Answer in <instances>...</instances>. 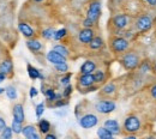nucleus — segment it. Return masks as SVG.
I'll return each instance as SVG.
<instances>
[{"mask_svg":"<svg viewBox=\"0 0 156 139\" xmlns=\"http://www.w3.org/2000/svg\"><path fill=\"white\" fill-rule=\"evenodd\" d=\"M119 61H120V64H121V66L124 67L125 71L133 72V71L138 70V66L142 61V58L136 50L129 49L124 54L119 55Z\"/></svg>","mask_w":156,"mask_h":139,"instance_id":"obj_1","label":"nucleus"},{"mask_svg":"<svg viewBox=\"0 0 156 139\" xmlns=\"http://www.w3.org/2000/svg\"><path fill=\"white\" fill-rule=\"evenodd\" d=\"M108 46H109L111 52L114 55H121L131 48V41L127 40L124 36L112 35L108 40Z\"/></svg>","mask_w":156,"mask_h":139,"instance_id":"obj_2","label":"nucleus"},{"mask_svg":"<svg viewBox=\"0 0 156 139\" xmlns=\"http://www.w3.org/2000/svg\"><path fill=\"white\" fill-rule=\"evenodd\" d=\"M154 18L149 13H138L133 18L132 28L137 34H144L148 33L154 26Z\"/></svg>","mask_w":156,"mask_h":139,"instance_id":"obj_3","label":"nucleus"},{"mask_svg":"<svg viewBox=\"0 0 156 139\" xmlns=\"http://www.w3.org/2000/svg\"><path fill=\"white\" fill-rule=\"evenodd\" d=\"M142 130V120L136 114L127 115L122 122V134H137Z\"/></svg>","mask_w":156,"mask_h":139,"instance_id":"obj_4","label":"nucleus"},{"mask_svg":"<svg viewBox=\"0 0 156 139\" xmlns=\"http://www.w3.org/2000/svg\"><path fill=\"white\" fill-rule=\"evenodd\" d=\"M132 23H133V18L130 13H117L109 19L112 29H119V30L129 29Z\"/></svg>","mask_w":156,"mask_h":139,"instance_id":"obj_5","label":"nucleus"},{"mask_svg":"<svg viewBox=\"0 0 156 139\" xmlns=\"http://www.w3.org/2000/svg\"><path fill=\"white\" fill-rule=\"evenodd\" d=\"M117 109V103L113 99L102 97L95 103V110L101 115H108Z\"/></svg>","mask_w":156,"mask_h":139,"instance_id":"obj_6","label":"nucleus"},{"mask_svg":"<svg viewBox=\"0 0 156 139\" xmlns=\"http://www.w3.org/2000/svg\"><path fill=\"white\" fill-rule=\"evenodd\" d=\"M98 121H100L98 116L94 113H85L78 118L79 126L84 130H90V128L96 127L98 125Z\"/></svg>","mask_w":156,"mask_h":139,"instance_id":"obj_7","label":"nucleus"},{"mask_svg":"<svg viewBox=\"0 0 156 139\" xmlns=\"http://www.w3.org/2000/svg\"><path fill=\"white\" fill-rule=\"evenodd\" d=\"M87 17L90 19L95 20L96 23L98 22L101 15H102V10H101V1L100 0H90L87 7V12H85Z\"/></svg>","mask_w":156,"mask_h":139,"instance_id":"obj_8","label":"nucleus"},{"mask_svg":"<svg viewBox=\"0 0 156 139\" xmlns=\"http://www.w3.org/2000/svg\"><path fill=\"white\" fill-rule=\"evenodd\" d=\"M118 92V86L115 82H106L100 89V96L107 99H114Z\"/></svg>","mask_w":156,"mask_h":139,"instance_id":"obj_9","label":"nucleus"},{"mask_svg":"<svg viewBox=\"0 0 156 139\" xmlns=\"http://www.w3.org/2000/svg\"><path fill=\"white\" fill-rule=\"evenodd\" d=\"M96 36V31L94 28H83L78 31L77 39L79 41V43L88 46L90 43V41L93 40Z\"/></svg>","mask_w":156,"mask_h":139,"instance_id":"obj_10","label":"nucleus"},{"mask_svg":"<svg viewBox=\"0 0 156 139\" xmlns=\"http://www.w3.org/2000/svg\"><path fill=\"white\" fill-rule=\"evenodd\" d=\"M94 84H96L95 78H94V73H79L77 76V89L79 91L82 89H85Z\"/></svg>","mask_w":156,"mask_h":139,"instance_id":"obj_11","label":"nucleus"},{"mask_svg":"<svg viewBox=\"0 0 156 139\" xmlns=\"http://www.w3.org/2000/svg\"><path fill=\"white\" fill-rule=\"evenodd\" d=\"M22 134H23L24 138H27V139L41 138V133L39 132V130H37V127H36L35 125H25V126H23Z\"/></svg>","mask_w":156,"mask_h":139,"instance_id":"obj_12","label":"nucleus"},{"mask_svg":"<svg viewBox=\"0 0 156 139\" xmlns=\"http://www.w3.org/2000/svg\"><path fill=\"white\" fill-rule=\"evenodd\" d=\"M18 30H20V33L28 40V39H33V37H35V35H36V31H35V29L29 24V23H27V22H20L18 23Z\"/></svg>","mask_w":156,"mask_h":139,"instance_id":"obj_13","label":"nucleus"},{"mask_svg":"<svg viewBox=\"0 0 156 139\" xmlns=\"http://www.w3.org/2000/svg\"><path fill=\"white\" fill-rule=\"evenodd\" d=\"M103 126L109 130L114 136H120L122 134V127L120 126L119 121L115 119H106L103 122Z\"/></svg>","mask_w":156,"mask_h":139,"instance_id":"obj_14","label":"nucleus"},{"mask_svg":"<svg viewBox=\"0 0 156 139\" xmlns=\"http://www.w3.org/2000/svg\"><path fill=\"white\" fill-rule=\"evenodd\" d=\"M25 44H27V48H28L31 53H34V54H39L40 52L43 50V43H42L39 39H36V37L28 39L27 42H25Z\"/></svg>","mask_w":156,"mask_h":139,"instance_id":"obj_15","label":"nucleus"},{"mask_svg":"<svg viewBox=\"0 0 156 139\" xmlns=\"http://www.w3.org/2000/svg\"><path fill=\"white\" fill-rule=\"evenodd\" d=\"M46 59H47V61L49 64H52V65H57V64H61V62H66L67 61V58H65L60 53L55 52L54 49H51L46 54Z\"/></svg>","mask_w":156,"mask_h":139,"instance_id":"obj_16","label":"nucleus"},{"mask_svg":"<svg viewBox=\"0 0 156 139\" xmlns=\"http://www.w3.org/2000/svg\"><path fill=\"white\" fill-rule=\"evenodd\" d=\"M96 68H98V62L91 59H88L80 65L79 73H94Z\"/></svg>","mask_w":156,"mask_h":139,"instance_id":"obj_17","label":"nucleus"},{"mask_svg":"<svg viewBox=\"0 0 156 139\" xmlns=\"http://www.w3.org/2000/svg\"><path fill=\"white\" fill-rule=\"evenodd\" d=\"M12 115L13 119L18 120L20 122L25 121V114H24V106L22 103H16L12 107Z\"/></svg>","mask_w":156,"mask_h":139,"instance_id":"obj_18","label":"nucleus"},{"mask_svg":"<svg viewBox=\"0 0 156 139\" xmlns=\"http://www.w3.org/2000/svg\"><path fill=\"white\" fill-rule=\"evenodd\" d=\"M0 72L5 73L6 76H11L13 73V62L11 58L4 59L0 62Z\"/></svg>","mask_w":156,"mask_h":139,"instance_id":"obj_19","label":"nucleus"},{"mask_svg":"<svg viewBox=\"0 0 156 139\" xmlns=\"http://www.w3.org/2000/svg\"><path fill=\"white\" fill-rule=\"evenodd\" d=\"M27 72H28V76L29 78L33 80H36V79H41V80H44V76L41 73V71L37 70L35 66L28 64L27 65Z\"/></svg>","mask_w":156,"mask_h":139,"instance_id":"obj_20","label":"nucleus"},{"mask_svg":"<svg viewBox=\"0 0 156 139\" xmlns=\"http://www.w3.org/2000/svg\"><path fill=\"white\" fill-rule=\"evenodd\" d=\"M150 72H153V65L150 64L149 60H142L139 66H138V73L142 76H147Z\"/></svg>","mask_w":156,"mask_h":139,"instance_id":"obj_21","label":"nucleus"},{"mask_svg":"<svg viewBox=\"0 0 156 139\" xmlns=\"http://www.w3.org/2000/svg\"><path fill=\"white\" fill-rule=\"evenodd\" d=\"M94 78H95V83L98 84V85L105 84L107 82V79H108L107 71L102 70V68H96V71L94 72Z\"/></svg>","mask_w":156,"mask_h":139,"instance_id":"obj_22","label":"nucleus"},{"mask_svg":"<svg viewBox=\"0 0 156 139\" xmlns=\"http://www.w3.org/2000/svg\"><path fill=\"white\" fill-rule=\"evenodd\" d=\"M37 130L41 134H47L48 132L52 131V125L51 122L47 119H39V122H37Z\"/></svg>","mask_w":156,"mask_h":139,"instance_id":"obj_23","label":"nucleus"},{"mask_svg":"<svg viewBox=\"0 0 156 139\" xmlns=\"http://www.w3.org/2000/svg\"><path fill=\"white\" fill-rule=\"evenodd\" d=\"M88 47H89L90 50H100V49H102L105 47V41H103V39L101 36L96 35L93 40L90 41V43L88 44Z\"/></svg>","mask_w":156,"mask_h":139,"instance_id":"obj_24","label":"nucleus"},{"mask_svg":"<svg viewBox=\"0 0 156 139\" xmlns=\"http://www.w3.org/2000/svg\"><path fill=\"white\" fill-rule=\"evenodd\" d=\"M52 49H54L55 52H58L60 53L61 55H64L65 58H70V55H71V52H70V49L67 48V46L66 44H64V43H57V44H54L53 46V48Z\"/></svg>","mask_w":156,"mask_h":139,"instance_id":"obj_25","label":"nucleus"},{"mask_svg":"<svg viewBox=\"0 0 156 139\" xmlns=\"http://www.w3.org/2000/svg\"><path fill=\"white\" fill-rule=\"evenodd\" d=\"M5 94L7 96V99H11V101H16L18 99V91H17V88L13 86V85H7L5 88Z\"/></svg>","mask_w":156,"mask_h":139,"instance_id":"obj_26","label":"nucleus"},{"mask_svg":"<svg viewBox=\"0 0 156 139\" xmlns=\"http://www.w3.org/2000/svg\"><path fill=\"white\" fill-rule=\"evenodd\" d=\"M96 134H98V137L100 139H112L114 137V134L109 130H107L105 126L98 127V131H96Z\"/></svg>","mask_w":156,"mask_h":139,"instance_id":"obj_27","label":"nucleus"},{"mask_svg":"<svg viewBox=\"0 0 156 139\" xmlns=\"http://www.w3.org/2000/svg\"><path fill=\"white\" fill-rule=\"evenodd\" d=\"M54 34H55V29L53 26H48V28H44L42 31H41V37L43 40L46 41H49V40H53L54 37Z\"/></svg>","mask_w":156,"mask_h":139,"instance_id":"obj_28","label":"nucleus"},{"mask_svg":"<svg viewBox=\"0 0 156 139\" xmlns=\"http://www.w3.org/2000/svg\"><path fill=\"white\" fill-rule=\"evenodd\" d=\"M57 91L53 89V88H47L46 89V91H44V97H46V101L48 102V103H53L54 101H57Z\"/></svg>","mask_w":156,"mask_h":139,"instance_id":"obj_29","label":"nucleus"},{"mask_svg":"<svg viewBox=\"0 0 156 139\" xmlns=\"http://www.w3.org/2000/svg\"><path fill=\"white\" fill-rule=\"evenodd\" d=\"M67 35H69L67 29H66V28H60V29H58V30H55V34H54L53 40L54 41H61V40H64Z\"/></svg>","mask_w":156,"mask_h":139,"instance_id":"obj_30","label":"nucleus"},{"mask_svg":"<svg viewBox=\"0 0 156 139\" xmlns=\"http://www.w3.org/2000/svg\"><path fill=\"white\" fill-rule=\"evenodd\" d=\"M53 66H54V70H55L58 73H60V75L67 73L69 70H70V66H69L67 61H66V62H61V64H57V65H53Z\"/></svg>","mask_w":156,"mask_h":139,"instance_id":"obj_31","label":"nucleus"},{"mask_svg":"<svg viewBox=\"0 0 156 139\" xmlns=\"http://www.w3.org/2000/svg\"><path fill=\"white\" fill-rule=\"evenodd\" d=\"M11 127H12V131L15 134H22V130H23V122H20L18 120L13 119L12 120V123H11Z\"/></svg>","mask_w":156,"mask_h":139,"instance_id":"obj_32","label":"nucleus"},{"mask_svg":"<svg viewBox=\"0 0 156 139\" xmlns=\"http://www.w3.org/2000/svg\"><path fill=\"white\" fill-rule=\"evenodd\" d=\"M13 136V131L11 126H6L1 132H0V139H11Z\"/></svg>","mask_w":156,"mask_h":139,"instance_id":"obj_33","label":"nucleus"},{"mask_svg":"<svg viewBox=\"0 0 156 139\" xmlns=\"http://www.w3.org/2000/svg\"><path fill=\"white\" fill-rule=\"evenodd\" d=\"M71 78H72V73H71V72L64 73V75H61L60 79H59V83H60V85L66 86V85L71 84Z\"/></svg>","mask_w":156,"mask_h":139,"instance_id":"obj_34","label":"nucleus"},{"mask_svg":"<svg viewBox=\"0 0 156 139\" xmlns=\"http://www.w3.org/2000/svg\"><path fill=\"white\" fill-rule=\"evenodd\" d=\"M67 104H69V99L62 97V99L54 101L52 104H49V107L51 108H62V107H66Z\"/></svg>","mask_w":156,"mask_h":139,"instance_id":"obj_35","label":"nucleus"},{"mask_svg":"<svg viewBox=\"0 0 156 139\" xmlns=\"http://www.w3.org/2000/svg\"><path fill=\"white\" fill-rule=\"evenodd\" d=\"M44 109H46L44 102H41V103H39V104L35 107V115H36L37 119H41V116H42L43 113H44Z\"/></svg>","mask_w":156,"mask_h":139,"instance_id":"obj_36","label":"nucleus"},{"mask_svg":"<svg viewBox=\"0 0 156 139\" xmlns=\"http://www.w3.org/2000/svg\"><path fill=\"white\" fill-rule=\"evenodd\" d=\"M72 92H73V86H72L71 84H69V85L64 86V90H62V97L69 99L70 97H71Z\"/></svg>","mask_w":156,"mask_h":139,"instance_id":"obj_37","label":"nucleus"},{"mask_svg":"<svg viewBox=\"0 0 156 139\" xmlns=\"http://www.w3.org/2000/svg\"><path fill=\"white\" fill-rule=\"evenodd\" d=\"M96 22L93 19H90V18H88V17H85L84 19L82 20V25H83V28H95L96 26Z\"/></svg>","mask_w":156,"mask_h":139,"instance_id":"obj_38","label":"nucleus"},{"mask_svg":"<svg viewBox=\"0 0 156 139\" xmlns=\"http://www.w3.org/2000/svg\"><path fill=\"white\" fill-rule=\"evenodd\" d=\"M98 90H100V85L98 84H94L91 86H88L85 89H82L79 92L80 94H89V92H94V91H98Z\"/></svg>","mask_w":156,"mask_h":139,"instance_id":"obj_39","label":"nucleus"},{"mask_svg":"<svg viewBox=\"0 0 156 139\" xmlns=\"http://www.w3.org/2000/svg\"><path fill=\"white\" fill-rule=\"evenodd\" d=\"M148 94H149V96L154 99V101H156V82L153 83V84L148 88Z\"/></svg>","mask_w":156,"mask_h":139,"instance_id":"obj_40","label":"nucleus"},{"mask_svg":"<svg viewBox=\"0 0 156 139\" xmlns=\"http://www.w3.org/2000/svg\"><path fill=\"white\" fill-rule=\"evenodd\" d=\"M37 95H39V90H37L35 86H31L30 90H29V96H30V99H35Z\"/></svg>","mask_w":156,"mask_h":139,"instance_id":"obj_41","label":"nucleus"},{"mask_svg":"<svg viewBox=\"0 0 156 139\" xmlns=\"http://www.w3.org/2000/svg\"><path fill=\"white\" fill-rule=\"evenodd\" d=\"M6 126H7V125H6V121H5V119L0 116V132H1V131H2V130L6 127Z\"/></svg>","mask_w":156,"mask_h":139,"instance_id":"obj_42","label":"nucleus"},{"mask_svg":"<svg viewBox=\"0 0 156 139\" xmlns=\"http://www.w3.org/2000/svg\"><path fill=\"white\" fill-rule=\"evenodd\" d=\"M147 4L149 7H153V9L156 7V0H147Z\"/></svg>","mask_w":156,"mask_h":139,"instance_id":"obj_43","label":"nucleus"},{"mask_svg":"<svg viewBox=\"0 0 156 139\" xmlns=\"http://www.w3.org/2000/svg\"><path fill=\"white\" fill-rule=\"evenodd\" d=\"M44 138H46V139H57V136H55L54 133L48 132L47 134H44Z\"/></svg>","mask_w":156,"mask_h":139,"instance_id":"obj_44","label":"nucleus"},{"mask_svg":"<svg viewBox=\"0 0 156 139\" xmlns=\"http://www.w3.org/2000/svg\"><path fill=\"white\" fill-rule=\"evenodd\" d=\"M7 78V76L5 75V73H2V72H0V83H2L4 80Z\"/></svg>","mask_w":156,"mask_h":139,"instance_id":"obj_45","label":"nucleus"},{"mask_svg":"<svg viewBox=\"0 0 156 139\" xmlns=\"http://www.w3.org/2000/svg\"><path fill=\"white\" fill-rule=\"evenodd\" d=\"M153 73L156 76V60L154 61V64H153Z\"/></svg>","mask_w":156,"mask_h":139,"instance_id":"obj_46","label":"nucleus"},{"mask_svg":"<svg viewBox=\"0 0 156 139\" xmlns=\"http://www.w3.org/2000/svg\"><path fill=\"white\" fill-rule=\"evenodd\" d=\"M30 1H33V2H35V4H42V2H44L46 0H30Z\"/></svg>","mask_w":156,"mask_h":139,"instance_id":"obj_47","label":"nucleus"},{"mask_svg":"<svg viewBox=\"0 0 156 139\" xmlns=\"http://www.w3.org/2000/svg\"><path fill=\"white\" fill-rule=\"evenodd\" d=\"M4 92H5V89H4V88H0V95L4 94Z\"/></svg>","mask_w":156,"mask_h":139,"instance_id":"obj_48","label":"nucleus"},{"mask_svg":"<svg viewBox=\"0 0 156 139\" xmlns=\"http://www.w3.org/2000/svg\"><path fill=\"white\" fill-rule=\"evenodd\" d=\"M154 35H155V37H156V28H155V31H154Z\"/></svg>","mask_w":156,"mask_h":139,"instance_id":"obj_49","label":"nucleus"},{"mask_svg":"<svg viewBox=\"0 0 156 139\" xmlns=\"http://www.w3.org/2000/svg\"><path fill=\"white\" fill-rule=\"evenodd\" d=\"M154 23L156 24V16H155V18H154Z\"/></svg>","mask_w":156,"mask_h":139,"instance_id":"obj_50","label":"nucleus"},{"mask_svg":"<svg viewBox=\"0 0 156 139\" xmlns=\"http://www.w3.org/2000/svg\"><path fill=\"white\" fill-rule=\"evenodd\" d=\"M140 1H143V2H147V0H140Z\"/></svg>","mask_w":156,"mask_h":139,"instance_id":"obj_51","label":"nucleus"},{"mask_svg":"<svg viewBox=\"0 0 156 139\" xmlns=\"http://www.w3.org/2000/svg\"><path fill=\"white\" fill-rule=\"evenodd\" d=\"M84 1H90V0H84Z\"/></svg>","mask_w":156,"mask_h":139,"instance_id":"obj_52","label":"nucleus"}]
</instances>
